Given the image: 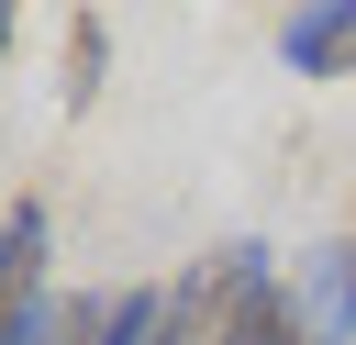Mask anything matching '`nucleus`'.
Instances as JSON below:
<instances>
[{"instance_id":"3","label":"nucleus","mask_w":356,"mask_h":345,"mask_svg":"<svg viewBox=\"0 0 356 345\" xmlns=\"http://www.w3.org/2000/svg\"><path fill=\"white\" fill-rule=\"evenodd\" d=\"M100 67H111V33H100V22L78 11V33H67V100H78V111L100 100Z\"/></svg>"},{"instance_id":"2","label":"nucleus","mask_w":356,"mask_h":345,"mask_svg":"<svg viewBox=\"0 0 356 345\" xmlns=\"http://www.w3.org/2000/svg\"><path fill=\"white\" fill-rule=\"evenodd\" d=\"M44 245H56V223H44V200L22 189V200L0 211V300H33V289H44Z\"/></svg>"},{"instance_id":"1","label":"nucleus","mask_w":356,"mask_h":345,"mask_svg":"<svg viewBox=\"0 0 356 345\" xmlns=\"http://www.w3.org/2000/svg\"><path fill=\"white\" fill-rule=\"evenodd\" d=\"M278 67L289 78H345L356 67V0H300L278 22Z\"/></svg>"}]
</instances>
